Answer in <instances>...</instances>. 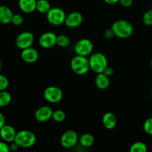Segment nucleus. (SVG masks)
I'll use <instances>...</instances> for the list:
<instances>
[{"instance_id":"f257e3e1","label":"nucleus","mask_w":152,"mask_h":152,"mask_svg":"<svg viewBox=\"0 0 152 152\" xmlns=\"http://www.w3.org/2000/svg\"><path fill=\"white\" fill-rule=\"evenodd\" d=\"M110 28L115 37L120 39H128L134 34V27L132 24L124 19H119L114 22Z\"/></svg>"},{"instance_id":"f03ea898","label":"nucleus","mask_w":152,"mask_h":152,"mask_svg":"<svg viewBox=\"0 0 152 152\" xmlns=\"http://www.w3.org/2000/svg\"><path fill=\"white\" fill-rule=\"evenodd\" d=\"M89 68L95 74L104 72V69L108 66V61L104 53L101 52L92 53L88 58Z\"/></svg>"},{"instance_id":"7ed1b4c3","label":"nucleus","mask_w":152,"mask_h":152,"mask_svg":"<svg viewBox=\"0 0 152 152\" xmlns=\"http://www.w3.org/2000/svg\"><path fill=\"white\" fill-rule=\"evenodd\" d=\"M37 141V137L34 132L29 130H22L16 132L14 142L18 144L19 148H28L32 147Z\"/></svg>"},{"instance_id":"20e7f679","label":"nucleus","mask_w":152,"mask_h":152,"mask_svg":"<svg viewBox=\"0 0 152 152\" xmlns=\"http://www.w3.org/2000/svg\"><path fill=\"white\" fill-rule=\"evenodd\" d=\"M70 66L73 72L77 75H84L90 70L88 58L79 55H76L72 59Z\"/></svg>"},{"instance_id":"39448f33","label":"nucleus","mask_w":152,"mask_h":152,"mask_svg":"<svg viewBox=\"0 0 152 152\" xmlns=\"http://www.w3.org/2000/svg\"><path fill=\"white\" fill-rule=\"evenodd\" d=\"M66 14L65 11L61 7H51L50 10L46 13V19L48 22L54 26H60L64 24Z\"/></svg>"},{"instance_id":"423d86ee","label":"nucleus","mask_w":152,"mask_h":152,"mask_svg":"<svg viewBox=\"0 0 152 152\" xmlns=\"http://www.w3.org/2000/svg\"><path fill=\"white\" fill-rule=\"evenodd\" d=\"M93 48V43L89 39H80L75 45L74 50L76 55L87 57L92 53Z\"/></svg>"},{"instance_id":"0eeeda50","label":"nucleus","mask_w":152,"mask_h":152,"mask_svg":"<svg viewBox=\"0 0 152 152\" xmlns=\"http://www.w3.org/2000/svg\"><path fill=\"white\" fill-rule=\"evenodd\" d=\"M44 99L50 103H58L61 102L63 96L62 90L57 86H49L43 92Z\"/></svg>"},{"instance_id":"6e6552de","label":"nucleus","mask_w":152,"mask_h":152,"mask_svg":"<svg viewBox=\"0 0 152 152\" xmlns=\"http://www.w3.org/2000/svg\"><path fill=\"white\" fill-rule=\"evenodd\" d=\"M78 135L74 130H68L64 132L61 137V144L64 148H72L78 142Z\"/></svg>"},{"instance_id":"1a4fd4ad","label":"nucleus","mask_w":152,"mask_h":152,"mask_svg":"<svg viewBox=\"0 0 152 152\" xmlns=\"http://www.w3.org/2000/svg\"><path fill=\"white\" fill-rule=\"evenodd\" d=\"M34 42V36L30 31L20 33L16 39V45L18 48L23 50L32 46Z\"/></svg>"},{"instance_id":"9d476101","label":"nucleus","mask_w":152,"mask_h":152,"mask_svg":"<svg viewBox=\"0 0 152 152\" xmlns=\"http://www.w3.org/2000/svg\"><path fill=\"white\" fill-rule=\"evenodd\" d=\"M57 35L52 31H47L40 35L39 37V45L43 48L50 49L56 45Z\"/></svg>"},{"instance_id":"9b49d317","label":"nucleus","mask_w":152,"mask_h":152,"mask_svg":"<svg viewBox=\"0 0 152 152\" xmlns=\"http://www.w3.org/2000/svg\"><path fill=\"white\" fill-rule=\"evenodd\" d=\"M53 109L48 105H43L37 109L34 114L36 120L39 123H45L52 119Z\"/></svg>"},{"instance_id":"f8f14e48","label":"nucleus","mask_w":152,"mask_h":152,"mask_svg":"<svg viewBox=\"0 0 152 152\" xmlns=\"http://www.w3.org/2000/svg\"><path fill=\"white\" fill-rule=\"evenodd\" d=\"M83 22V16L80 12L72 11L66 15L64 24L69 28H76Z\"/></svg>"},{"instance_id":"ddd939ff","label":"nucleus","mask_w":152,"mask_h":152,"mask_svg":"<svg viewBox=\"0 0 152 152\" xmlns=\"http://www.w3.org/2000/svg\"><path fill=\"white\" fill-rule=\"evenodd\" d=\"M16 135V132L14 128L10 125H4L0 129V137L3 141L10 143L13 142Z\"/></svg>"},{"instance_id":"4468645a","label":"nucleus","mask_w":152,"mask_h":152,"mask_svg":"<svg viewBox=\"0 0 152 152\" xmlns=\"http://www.w3.org/2000/svg\"><path fill=\"white\" fill-rule=\"evenodd\" d=\"M21 58L26 63H34L37 61L39 58V53L35 48L32 47L28 48L22 50L21 52Z\"/></svg>"},{"instance_id":"2eb2a0df","label":"nucleus","mask_w":152,"mask_h":152,"mask_svg":"<svg viewBox=\"0 0 152 152\" xmlns=\"http://www.w3.org/2000/svg\"><path fill=\"white\" fill-rule=\"evenodd\" d=\"M37 0H19L18 6L22 12L25 13H32L36 10Z\"/></svg>"},{"instance_id":"dca6fc26","label":"nucleus","mask_w":152,"mask_h":152,"mask_svg":"<svg viewBox=\"0 0 152 152\" xmlns=\"http://www.w3.org/2000/svg\"><path fill=\"white\" fill-rule=\"evenodd\" d=\"M13 13L11 9L5 5H0V23L7 25L11 23Z\"/></svg>"},{"instance_id":"f3484780","label":"nucleus","mask_w":152,"mask_h":152,"mask_svg":"<svg viewBox=\"0 0 152 152\" xmlns=\"http://www.w3.org/2000/svg\"><path fill=\"white\" fill-rule=\"evenodd\" d=\"M102 123L106 129L111 130L116 127L117 124V118L112 112H107L103 116Z\"/></svg>"},{"instance_id":"a211bd4d","label":"nucleus","mask_w":152,"mask_h":152,"mask_svg":"<svg viewBox=\"0 0 152 152\" xmlns=\"http://www.w3.org/2000/svg\"><path fill=\"white\" fill-rule=\"evenodd\" d=\"M95 84L100 90H105L110 85V77H107L104 73L97 74L95 78Z\"/></svg>"},{"instance_id":"6ab92c4d","label":"nucleus","mask_w":152,"mask_h":152,"mask_svg":"<svg viewBox=\"0 0 152 152\" xmlns=\"http://www.w3.org/2000/svg\"><path fill=\"white\" fill-rule=\"evenodd\" d=\"M78 142L80 145L84 148H89L92 146L95 142V138L91 134L85 133L83 134L80 137L78 138Z\"/></svg>"},{"instance_id":"aec40b11","label":"nucleus","mask_w":152,"mask_h":152,"mask_svg":"<svg viewBox=\"0 0 152 152\" xmlns=\"http://www.w3.org/2000/svg\"><path fill=\"white\" fill-rule=\"evenodd\" d=\"M51 9V4L48 0H37L36 10L40 13H47Z\"/></svg>"},{"instance_id":"412c9836","label":"nucleus","mask_w":152,"mask_h":152,"mask_svg":"<svg viewBox=\"0 0 152 152\" xmlns=\"http://www.w3.org/2000/svg\"><path fill=\"white\" fill-rule=\"evenodd\" d=\"M11 95L7 91H0V107H5L11 102Z\"/></svg>"},{"instance_id":"4be33fe9","label":"nucleus","mask_w":152,"mask_h":152,"mask_svg":"<svg viewBox=\"0 0 152 152\" xmlns=\"http://www.w3.org/2000/svg\"><path fill=\"white\" fill-rule=\"evenodd\" d=\"M56 45L61 48H66L70 45V39L65 34H60L57 36Z\"/></svg>"},{"instance_id":"5701e85b","label":"nucleus","mask_w":152,"mask_h":152,"mask_svg":"<svg viewBox=\"0 0 152 152\" xmlns=\"http://www.w3.org/2000/svg\"><path fill=\"white\" fill-rule=\"evenodd\" d=\"M129 152H148V148L144 142L138 141L131 145Z\"/></svg>"},{"instance_id":"b1692460","label":"nucleus","mask_w":152,"mask_h":152,"mask_svg":"<svg viewBox=\"0 0 152 152\" xmlns=\"http://www.w3.org/2000/svg\"><path fill=\"white\" fill-rule=\"evenodd\" d=\"M66 117V113L63 110L58 109L53 111L52 118L53 119L54 121L57 122V123H61V122L65 120Z\"/></svg>"},{"instance_id":"393cba45","label":"nucleus","mask_w":152,"mask_h":152,"mask_svg":"<svg viewBox=\"0 0 152 152\" xmlns=\"http://www.w3.org/2000/svg\"><path fill=\"white\" fill-rule=\"evenodd\" d=\"M142 22L147 26H151L152 25V9L147 10L143 14Z\"/></svg>"},{"instance_id":"a878e982","label":"nucleus","mask_w":152,"mask_h":152,"mask_svg":"<svg viewBox=\"0 0 152 152\" xmlns=\"http://www.w3.org/2000/svg\"><path fill=\"white\" fill-rule=\"evenodd\" d=\"M143 129L148 135H152V117L148 118L143 124Z\"/></svg>"},{"instance_id":"bb28decb","label":"nucleus","mask_w":152,"mask_h":152,"mask_svg":"<svg viewBox=\"0 0 152 152\" xmlns=\"http://www.w3.org/2000/svg\"><path fill=\"white\" fill-rule=\"evenodd\" d=\"M9 86V80L4 75L0 74V91H6Z\"/></svg>"},{"instance_id":"cd10ccee","label":"nucleus","mask_w":152,"mask_h":152,"mask_svg":"<svg viewBox=\"0 0 152 152\" xmlns=\"http://www.w3.org/2000/svg\"><path fill=\"white\" fill-rule=\"evenodd\" d=\"M24 22V18L21 14L16 13V14H13V18H12L11 23L13 25H16V26H19V25H22Z\"/></svg>"},{"instance_id":"c85d7f7f","label":"nucleus","mask_w":152,"mask_h":152,"mask_svg":"<svg viewBox=\"0 0 152 152\" xmlns=\"http://www.w3.org/2000/svg\"><path fill=\"white\" fill-rule=\"evenodd\" d=\"M10 147L7 145V142L4 141L0 142V152H10Z\"/></svg>"},{"instance_id":"c756f323","label":"nucleus","mask_w":152,"mask_h":152,"mask_svg":"<svg viewBox=\"0 0 152 152\" xmlns=\"http://www.w3.org/2000/svg\"><path fill=\"white\" fill-rule=\"evenodd\" d=\"M119 3L122 7H129L134 3V0H119Z\"/></svg>"},{"instance_id":"7c9ffc66","label":"nucleus","mask_w":152,"mask_h":152,"mask_svg":"<svg viewBox=\"0 0 152 152\" xmlns=\"http://www.w3.org/2000/svg\"><path fill=\"white\" fill-rule=\"evenodd\" d=\"M104 37H105L106 39H108L113 38V37H115L114 34H113V31H112L111 28H108V29H107L104 31Z\"/></svg>"},{"instance_id":"2f4dec72","label":"nucleus","mask_w":152,"mask_h":152,"mask_svg":"<svg viewBox=\"0 0 152 152\" xmlns=\"http://www.w3.org/2000/svg\"><path fill=\"white\" fill-rule=\"evenodd\" d=\"M103 73H104V74H106V75H107V77H110V76L113 75V69L111 68V67L107 66V68H106L105 69H104V72H103Z\"/></svg>"},{"instance_id":"473e14b6","label":"nucleus","mask_w":152,"mask_h":152,"mask_svg":"<svg viewBox=\"0 0 152 152\" xmlns=\"http://www.w3.org/2000/svg\"><path fill=\"white\" fill-rule=\"evenodd\" d=\"M9 147H10V151H17V150L19 149V146L18 145V144H16V142H15L14 141H13V142H10Z\"/></svg>"},{"instance_id":"72a5a7b5","label":"nucleus","mask_w":152,"mask_h":152,"mask_svg":"<svg viewBox=\"0 0 152 152\" xmlns=\"http://www.w3.org/2000/svg\"><path fill=\"white\" fill-rule=\"evenodd\" d=\"M5 125V118L1 112H0V129Z\"/></svg>"},{"instance_id":"f704fd0d","label":"nucleus","mask_w":152,"mask_h":152,"mask_svg":"<svg viewBox=\"0 0 152 152\" xmlns=\"http://www.w3.org/2000/svg\"><path fill=\"white\" fill-rule=\"evenodd\" d=\"M104 1L107 4H115L119 2V0H104Z\"/></svg>"},{"instance_id":"c9c22d12","label":"nucleus","mask_w":152,"mask_h":152,"mask_svg":"<svg viewBox=\"0 0 152 152\" xmlns=\"http://www.w3.org/2000/svg\"><path fill=\"white\" fill-rule=\"evenodd\" d=\"M1 67H2V64H1V60H0V71H1Z\"/></svg>"},{"instance_id":"e433bc0d","label":"nucleus","mask_w":152,"mask_h":152,"mask_svg":"<svg viewBox=\"0 0 152 152\" xmlns=\"http://www.w3.org/2000/svg\"><path fill=\"white\" fill-rule=\"evenodd\" d=\"M151 67H152V59H151Z\"/></svg>"}]
</instances>
